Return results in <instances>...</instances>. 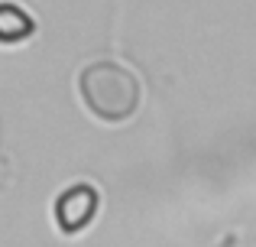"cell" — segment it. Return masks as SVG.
<instances>
[{
	"label": "cell",
	"mask_w": 256,
	"mask_h": 247,
	"mask_svg": "<svg viewBox=\"0 0 256 247\" xmlns=\"http://www.w3.org/2000/svg\"><path fill=\"white\" fill-rule=\"evenodd\" d=\"M78 95L84 108L104 124H124L140 108V82L117 62H91L78 75Z\"/></svg>",
	"instance_id": "1"
},
{
	"label": "cell",
	"mask_w": 256,
	"mask_h": 247,
	"mask_svg": "<svg viewBox=\"0 0 256 247\" xmlns=\"http://www.w3.org/2000/svg\"><path fill=\"white\" fill-rule=\"evenodd\" d=\"M98 205H100V195H98L94 185H88V182L68 185V189L56 198V208H52L58 231H62V234H78V231H84L88 224L94 221V215H98Z\"/></svg>",
	"instance_id": "2"
},
{
	"label": "cell",
	"mask_w": 256,
	"mask_h": 247,
	"mask_svg": "<svg viewBox=\"0 0 256 247\" xmlns=\"http://www.w3.org/2000/svg\"><path fill=\"white\" fill-rule=\"evenodd\" d=\"M36 33V20L23 10L20 4H0V43L16 46Z\"/></svg>",
	"instance_id": "3"
}]
</instances>
